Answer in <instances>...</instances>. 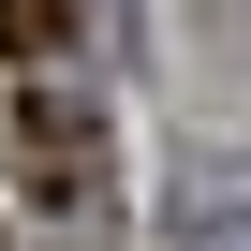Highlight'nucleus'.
I'll return each instance as SVG.
<instances>
[{"mask_svg": "<svg viewBox=\"0 0 251 251\" xmlns=\"http://www.w3.org/2000/svg\"><path fill=\"white\" fill-rule=\"evenodd\" d=\"M103 163H118V148H103V103H89L74 74H30V89H15V177H30V207H59V222L103 207Z\"/></svg>", "mask_w": 251, "mask_h": 251, "instance_id": "1", "label": "nucleus"}, {"mask_svg": "<svg viewBox=\"0 0 251 251\" xmlns=\"http://www.w3.org/2000/svg\"><path fill=\"white\" fill-rule=\"evenodd\" d=\"M59 30H74V0H0V45H15V59H45Z\"/></svg>", "mask_w": 251, "mask_h": 251, "instance_id": "2", "label": "nucleus"}]
</instances>
